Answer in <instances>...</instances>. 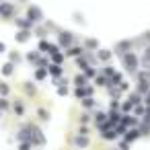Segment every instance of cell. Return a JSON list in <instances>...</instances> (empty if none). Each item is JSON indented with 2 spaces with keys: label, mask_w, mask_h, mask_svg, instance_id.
Instances as JSON below:
<instances>
[{
  "label": "cell",
  "mask_w": 150,
  "mask_h": 150,
  "mask_svg": "<svg viewBox=\"0 0 150 150\" xmlns=\"http://www.w3.org/2000/svg\"><path fill=\"white\" fill-rule=\"evenodd\" d=\"M123 64H125V68H127V70H136V66H138V60H136V56L127 54V56H123Z\"/></svg>",
  "instance_id": "obj_1"
},
{
  "label": "cell",
  "mask_w": 150,
  "mask_h": 150,
  "mask_svg": "<svg viewBox=\"0 0 150 150\" xmlns=\"http://www.w3.org/2000/svg\"><path fill=\"white\" fill-rule=\"evenodd\" d=\"M31 140H35L37 144H43V136L39 134V129H37V127H33V129H31Z\"/></svg>",
  "instance_id": "obj_2"
},
{
  "label": "cell",
  "mask_w": 150,
  "mask_h": 150,
  "mask_svg": "<svg viewBox=\"0 0 150 150\" xmlns=\"http://www.w3.org/2000/svg\"><path fill=\"white\" fill-rule=\"evenodd\" d=\"M29 19H31V21H39V19H41L39 8H29Z\"/></svg>",
  "instance_id": "obj_3"
},
{
  "label": "cell",
  "mask_w": 150,
  "mask_h": 150,
  "mask_svg": "<svg viewBox=\"0 0 150 150\" xmlns=\"http://www.w3.org/2000/svg\"><path fill=\"white\" fill-rule=\"evenodd\" d=\"M60 43H62V45L72 43V35H70V33H62V35H60Z\"/></svg>",
  "instance_id": "obj_4"
},
{
  "label": "cell",
  "mask_w": 150,
  "mask_h": 150,
  "mask_svg": "<svg viewBox=\"0 0 150 150\" xmlns=\"http://www.w3.org/2000/svg\"><path fill=\"white\" fill-rule=\"evenodd\" d=\"M0 13L11 15V13H13V6H11V4H2V6H0Z\"/></svg>",
  "instance_id": "obj_5"
},
{
  "label": "cell",
  "mask_w": 150,
  "mask_h": 150,
  "mask_svg": "<svg viewBox=\"0 0 150 150\" xmlns=\"http://www.w3.org/2000/svg\"><path fill=\"white\" fill-rule=\"evenodd\" d=\"M27 37H29V33H27V31H21V33L17 35V39H19V41H27Z\"/></svg>",
  "instance_id": "obj_6"
},
{
  "label": "cell",
  "mask_w": 150,
  "mask_h": 150,
  "mask_svg": "<svg viewBox=\"0 0 150 150\" xmlns=\"http://www.w3.org/2000/svg\"><path fill=\"white\" fill-rule=\"evenodd\" d=\"M86 144H88V140H86V138H80V136L76 138V146H86Z\"/></svg>",
  "instance_id": "obj_7"
},
{
  "label": "cell",
  "mask_w": 150,
  "mask_h": 150,
  "mask_svg": "<svg viewBox=\"0 0 150 150\" xmlns=\"http://www.w3.org/2000/svg\"><path fill=\"white\" fill-rule=\"evenodd\" d=\"M4 72H6V74H11V72H13V66H11V64H6V66H4Z\"/></svg>",
  "instance_id": "obj_8"
},
{
  "label": "cell",
  "mask_w": 150,
  "mask_h": 150,
  "mask_svg": "<svg viewBox=\"0 0 150 150\" xmlns=\"http://www.w3.org/2000/svg\"><path fill=\"white\" fill-rule=\"evenodd\" d=\"M99 56H101V58H103V60H107V58H109V52H101V54H99Z\"/></svg>",
  "instance_id": "obj_9"
},
{
  "label": "cell",
  "mask_w": 150,
  "mask_h": 150,
  "mask_svg": "<svg viewBox=\"0 0 150 150\" xmlns=\"http://www.w3.org/2000/svg\"><path fill=\"white\" fill-rule=\"evenodd\" d=\"M76 82H78V84H84L86 80H84V76H78V78H76Z\"/></svg>",
  "instance_id": "obj_10"
},
{
  "label": "cell",
  "mask_w": 150,
  "mask_h": 150,
  "mask_svg": "<svg viewBox=\"0 0 150 150\" xmlns=\"http://www.w3.org/2000/svg\"><path fill=\"white\" fill-rule=\"evenodd\" d=\"M0 52H4V43H0Z\"/></svg>",
  "instance_id": "obj_11"
}]
</instances>
